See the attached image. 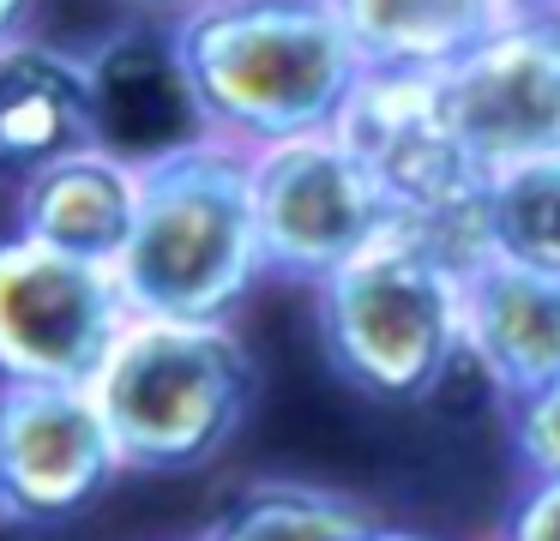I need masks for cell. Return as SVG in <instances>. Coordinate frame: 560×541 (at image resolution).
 <instances>
[{
	"label": "cell",
	"mask_w": 560,
	"mask_h": 541,
	"mask_svg": "<svg viewBox=\"0 0 560 541\" xmlns=\"http://www.w3.org/2000/svg\"><path fill=\"white\" fill-rule=\"evenodd\" d=\"M331 132L386 192L392 223H404L458 271L488 259V168L464 151L440 67H362Z\"/></svg>",
	"instance_id": "5b68a950"
},
{
	"label": "cell",
	"mask_w": 560,
	"mask_h": 541,
	"mask_svg": "<svg viewBox=\"0 0 560 541\" xmlns=\"http://www.w3.org/2000/svg\"><path fill=\"white\" fill-rule=\"evenodd\" d=\"M115 277L133 313L235 319L266 283L247 144L211 132L139 168V211L115 252Z\"/></svg>",
	"instance_id": "7a4b0ae2"
},
{
	"label": "cell",
	"mask_w": 560,
	"mask_h": 541,
	"mask_svg": "<svg viewBox=\"0 0 560 541\" xmlns=\"http://www.w3.org/2000/svg\"><path fill=\"white\" fill-rule=\"evenodd\" d=\"M91 144V72L85 55L49 36H0V175L25 180L31 168Z\"/></svg>",
	"instance_id": "7c38bea8"
},
{
	"label": "cell",
	"mask_w": 560,
	"mask_h": 541,
	"mask_svg": "<svg viewBox=\"0 0 560 541\" xmlns=\"http://www.w3.org/2000/svg\"><path fill=\"white\" fill-rule=\"evenodd\" d=\"M446 79V103L464 151L482 168L518 163L560 144V12L512 7L476 48H464Z\"/></svg>",
	"instance_id": "9c48e42d"
},
{
	"label": "cell",
	"mask_w": 560,
	"mask_h": 541,
	"mask_svg": "<svg viewBox=\"0 0 560 541\" xmlns=\"http://www.w3.org/2000/svg\"><path fill=\"white\" fill-rule=\"evenodd\" d=\"M374 505L319 481H254L218 511L199 541H368Z\"/></svg>",
	"instance_id": "9a60e30c"
},
{
	"label": "cell",
	"mask_w": 560,
	"mask_h": 541,
	"mask_svg": "<svg viewBox=\"0 0 560 541\" xmlns=\"http://www.w3.org/2000/svg\"><path fill=\"white\" fill-rule=\"evenodd\" d=\"M175 43L218 139L247 151L331 127L362 72L338 0H194Z\"/></svg>",
	"instance_id": "6da1fadb"
},
{
	"label": "cell",
	"mask_w": 560,
	"mask_h": 541,
	"mask_svg": "<svg viewBox=\"0 0 560 541\" xmlns=\"http://www.w3.org/2000/svg\"><path fill=\"white\" fill-rule=\"evenodd\" d=\"M500 541H560V475H530V487L512 499Z\"/></svg>",
	"instance_id": "ac0fdd59"
},
{
	"label": "cell",
	"mask_w": 560,
	"mask_h": 541,
	"mask_svg": "<svg viewBox=\"0 0 560 541\" xmlns=\"http://www.w3.org/2000/svg\"><path fill=\"white\" fill-rule=\"evenodd\" d=\"M464 349L500 403L560 379V271L488 252L464 271Z\"/></svg>",
	"instance_id": "8fae6325"
},
{
	"label": "cell",
	"mask_w": 560,
	"mask_h": 541,
	"mask_svg": "<svg viewBox=\"0 0 560 541\" xmlns=\"http://www.w3.org/2000/svg\"><path fill=\"white\" fill-rule=\"evenodd\" d=\"M482 223H488V252L560 271V144L488 168Z\"/></svg>",
	"instance_id": "2e32d148"
},
{
	"label": "cell",
	"mask_w": 560,
	"mask_h": 541,
	"mask_svg": "<svg viewBox=\"0 0 560 541\" xmlns=\"http://www.w3.org/2000/svg\"><path fill=\"white\" fill-rule=\"evenodd\" d=\"M506 7H542V0H506Z\"/></svg>",
	"instance_id": "44dd1931"
},
{
	"label": "cell",
	"mask_w": 560,
	"mask_h": 541,
	"mask_svg": "<svg viewBox=\"0 0 560 541\" xmlns=\"http://www.w3.org/2000/svg\"><path fill=\"white\" fill-rule=\"evenodd\" d=\"M542 7H555V12H560V0H542Z\"/></svg>",
	"instance_id": "7402d4cb"
},
{
	"label": "cell",
	"mask_w": 560,
	"mask_h": 541,
	"mask_svg": "<svg viewBox=\"0 0 560 541\" xmlns=\"http://www.w3.org/2000/svg\"><path fill=\"white\" fill-rule=\"evenodd\" d=\"M133 319L115 264L37 235H0V379L91 385Z\"/></svg>",
	"instance_id": "52a82bcc"
},
{
	"label": "cell",
	"mask_w": 560,
	"mask_h": 541,
	"mask_svg": "<svg viewBox=\"0 0 560 541\" xmlns=\"http://www.w3.org/2000/svg\"><path fill=\"white\" fill-rule=\"evenodd\" d=\"M91 72V144L127 156V163H163L187 144L211 139V115L175 31L158 24H121L85 55Z\"/></svg>",
	"instance_id": "30bf717a"
},
{
	"label": "cell",
	"mask_w": 560,
	"mask_h": 541,
	"mask_svg": "<svg viewBox=\"0 0 560 541\" xmlns=\"http://www.w3.org/2000/svg\"><path fill=\"white\" fill-rule=\"evenodd\" d=\"M506 433H512V451H518V463L530 475H560V379L530 391V397H512Z\"/></svg>",
	"instance_id": "e0dca14e"
},
{
	"label": "cell",
	"mask_w": 560,
	"mask_h": 541,
	"mask_svg": "<svg viewBox=\"0 0 560 541\" xmlns=\"http://www.w3.org/2000/svg\"><path fill=\"white\" fill-rule=\"evenodd\" d=\"M25 12H31V0H0V36L25 31Z\"/></svg>",
	"instance_id": "d6986e66"
},
{
	"label": "cell",
	"mask_w": 560,
	"mask_h": 541,
	"mask_svg": "<svg viewBox=\"0 0 560 541\" xmlns=\"http://www.w3.org/2000/svg\"><path fill=\"white\" fill-rule=\"evenodd\" d=\"M368 541H434V536H416V529H386V524H374V536Z\"/></svg>",
	"instance_id": "ffe728a7"
},
{
	"label": "cell",
	"mask_w": 560,
	"mask_h": 541,
	"mask_svg": "<svg viewBox=\"0 0 560 541\" xmlns=\"http://www.w3.org/2000/svg\"><path fill=\"white\" fill-rule=\"evenodd\" d=\"M338 12L355 36L362 67H452L512 7L506 0H338Z\"/></svg>",
	"instance_id": "5bb4252c"
},
{
	"label": "cell",
	"mask_w": 560,
	"mask_h": 541,
	"mask_svg": "<svg viewBox=\"0 0 560 541\" xmlns=\"http://www.w3.org/2000/svg\"><path fill=\"white\" fill-rule=\"evenodd\" d=\"M319 343L374 403H428L464 349V271L404 223H386L314 283Z\"/></svg>",
	"instance_id": "277c9868"
},
{
	"label": "cell",
	"mask_w": 560,
	"mask_h": 541,
	"mask_svg": "<svg viewBox=\"0 0 560 541\" xmlns=\"http://www.w3.org/2000/svg\"><path fill=\"white\" fill-rule=\"evenodd\" d=\"M127 475L91 385L0 379V517L73 524Z\"/></svg>",
	"instance_id": "ba28073f"
},
{
	"label": "cell",
	"mask_w": 560,
	"mask_h": 541,
	"mask_svg": "<svg viewBox=\"0 0 560 541\" xmlns=\"http://www.w3.org/2000/svg\"><path fill=\"white\" fill-rule=\"evenodd\" d=\"M247 180H254L266 277H290V283L314 289L362 240H374L392 223L386 192L374 187V175L355 163V151L331 127L254 144Z\"/></svg>",
	"instance_id": "8992f818"
},
{
	"label": "cell",
	"mask_w": 560,
	"mask_h": 541,
	"mask_svg": "<svg viewBox=\"0 0 560 541\" xmlns=\"http://www.w3.org/2000/svg\"><path fill=\"white\" fill-rule=\"evenodd\" d=\"M139 211V163L103 151V144H79V151L55 156V163L31 168L19 180V235H37L61 252H85V259L115 264L127 228Z\"/></svg>",
	"instance_id": "4fadbf2b"
},
{
	"label": "cell",
	"mask_w": 560,
	"mask_h": 541,
	"mask_svg": "<svg viewBox=\"0 0 560 541\" xmlns=\"http://www.w3.org/2000/svg\"><path fill=\"white\" fill-rule=\"evenodd\" d=\"M127 475H187L230 451L259 397L254 343L235 319L133 313L91 373Z\"/></svg>",
	"instance_id": "3957f363"
}]
</instances>
